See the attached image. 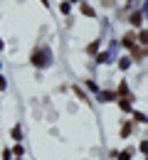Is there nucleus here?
I'll list each match as a JSON object with an SVG mask.
<instances>
[{
    "label": "nucleus",
    "instance_id": "obj_2",
    "mask_svg": "<svg viewBox=\"0 0 148 160\" xmlns=\"http://www.w3.org/2000/svg\"><path fill=\"white\" fill-rule=\"evenodd\" d=\"M119 160H131V148H128V150H124V153L119 155Z\"/></svg>",
    "mask_w": 148,
    "mask_h": 160
},
{
    "label": "nucleus",
    "instance_id": "obj_1",
    "mask_svg": "<svg viewBox=\"0 0 148 160\" xmlns=\"http://www.w3.org/2000/svg\"><path fill=\"white\" fill-rule=\"evenodd\" d=\"M133 44H136V37H133V35H126V37H124V47H133Z\"/></svg>",
    "mask_w": 148,
    "mask_h": 160
},
{
    "label": "nucleus",
    "instance_id": "obj_3",
    "mask_svg": "<svg viewBox=\"0 0 148 160\" xmlns=\"http://www.w3.org/2000/svg\"><path fill=\"white\" fill-rule=\"evenodd\" d=\"M82 12H84V15H94V10H91L89 5H82Z\"/></svg>",
    "mask_w": 148,
    "mask_h": 160
},
{
    "label": "nucleus",
    "instance_id": "obj_4",
    "mask_svg": "<svg viewBox=\"0 0 148 160\" xmlns=\"http://www.w3.org/2000/svg\"><path fill=\"white\" fill-rule=\"evenodd\" d=\"M96 47H99V44H96V42H91V44L86 47V52H91V54H94V52H96Z\"/></svg>",
    "mask_w": 148,
    "mask_h": 160
},
{
    "label": "nucleus",
    "instance_id": "obj_6",
    "mask_svg": "<svg viewBox=\"0 0 148 160\" xmlns=\"http://www.w3.org/2000/svg\"><path fill=\"white\" fill-rule=\"evenodd\" d=\"M106 59H109V54H106V52H101V54H99V64H104Z\"/></svg>",
    "mask_w": 148,
    "mask_h": 160
},
{
    "label": "nucleus",
    "instance_id": "obj_5",
    "mask_svg": "<svg viewBox=\"0 0 148 160\" xmlns=\"http://www.w3.org/2000/svg\"><path fill=\"white\" fill-rule=\"evenodd\" d=\"M131 22H133V25H141V15H138V12H136V15H133V18H131Z\"/></svg>",
    "mask_w": 148,
    "mask_h": 160
}]
</instances>
